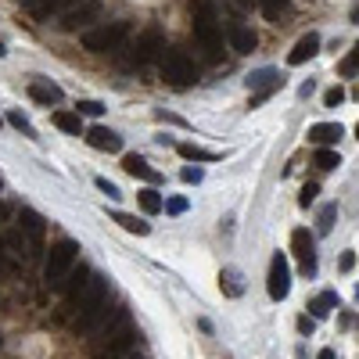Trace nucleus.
<instances>
[{"mask_svg":"<svg viewBox=\"0 0 359 359\" xmlns=\"http://www.w3.org/2000/svg\"><path fill=\"white\" fill-rule=\"evenodd\" d=\"M191 18H194V40L201 44L208 61L223 58V22L216 15L212 0H191Z\"/></svg>","mask_w":359,"mask_h":359,"instance_id":"nucleus-1","label":"nucleus"},{"mask_svg":"<svg viewBox=\"0 0 359 359\" xmlns=\"http://www.w3.org/2000/svg\"><path fill=\"white\" fill-rule=\"evenodd\" d=\"M79 320H76V331L79 334H90L101 320H104V312H108V281L101 277V273H94V277L87 281V287L79 291Z\"/></svg>","mask_w":359,"mask_h":359,"instance_id":"nucleus-2","label":"nucleus"},{"mask_svg":"<svg viewBox=\"0 0 359 359\" xmlns=\"http://www.w3.org/2000/svg\"><path fill=\"white\" fill-rule=\"evenodd\" d=\"M130 33H133L130 22H104L90 33H83V47L94 51V54H115V51H122L126 40H130Z\"/></svg>","mask_w":359,"mask_h":359,"instance_id":"nucleus-3","label":"nucleus"},{"mask_svg":"<svg viewBox=\"0 0 359 359\" xmlns=\"http://www.w3.org/2000/svg\"><path fill=\"white\" fill-rule=\"evenodd\" d=\"M76 256H79V244H76L72 237H61V241L51 244L47 262H44V281H47V287H61V281L69 277Z\"/></svg>","mask_w":359,"mask_h":359,"instance_id":"nucleus-4","label":"nucleus"},{"mask_svg":"<svg viewBox=\"0 0 359 359\" xmlns=\"http://www.w3.org/2000/svg\"><path fill=\"white\" fill-rule=\"evenodd\" d=\"M162 76L173 83L176 90H183V87H191V83L198 79V69H194V61L187 58L183 51L165 47V51H162Z\"/></svg>","mask_w":359,"mask_h":359,"instance_id":"nucleus-5","label":"nucleus"},{"mask_svg":"<svg viewBox=\"0 0 359 359\" xmlns=\"http://www.w3.org/2000/svg\"><path fill=\"white\" fill-rule=\"evenodd\" d=\"M18 230H22V237H26V259L36 262L40 251H44V234H47V226H44V219H40V212L22 208V212H18Z\"/></svg>","mask_w":359,"mask_h":359,"instance_id":"nucleus-6","label":"nucleus"},{"mask_svg":"<svg viewBox=\"0 0 359 359\" xmlns=\"http://www.w3.org/2000/svg\"><path fill=\"white\" fill-rule=\"evenodd\" d=\"M97 18H101V0H79V4H72L65 15H61L58 29L61 33H79V29H87L90 22H97Z\"/></svg>","mask_w":359,"mask_h":359,"instance_id":"nucleus-7","label":"nucleus"},{"mask_svg":"<svg viewBox=\"0 0 359 359\" xmlns=\"http://www.w3.org/2000/svg\"><path fill=\"white\" fill-rule=\"evenodd\" d=\"M165 51V40H162V29H144L140 40L133 44V54H130V65H151L155 58H162Z\"/></svg>","mask_w":359,"mask_h":359,"instance_id":"nucleus-8","label":"nucleus"},{"mask_svg":"<svg viewBox=\"0 0 359 359\" xmlns=\"http://www.w3.org/2000/svg\"><path fill=\"white\" fill-rule=\"evenodd\" d=\"M284 87V76L277 69H259V72H251L248 76V90H251V108L256 104H262L269 94H277Z\"/></svg>","mask_w":359,"mask_h":359,"instance_id":"nucleus-9","label":"nucleus"},{"mask_svg":"<svg viewBox=\"0 0 359 359\" xmlns=\"http://www.w3.org/2000/svg\"><path fill=\"white\" fill-rule=\"evenodd\" d=\"M266 287H269V299L273 302H284L287 294H291V266H287V259L281 256V251L269 259V281H266Z\"/></svg>","mask_w":359,"mask_h":359,"instance_id":"nucleus-10","label":"nucleus"},{"mask_svg":"<svg viewBox=\"0 0 359 359\" xmlns=\"http://www.w3.org/2000/svg\"><path fill=\"white\" fill-rule=\"evenodd\" d=\"M291 248H294V256H299L306 277H316V237L309 234L306 226H299V230L291 234Z\"/></svg>","mask_w":359,"mask_h":359,"instance_id":"nucleus-11","label":"nucleus"},{"mask_svg":"<svg viewBox=\"0 0 359 359\" xmlns=\"http://www.w3.org/2000/svg\"><path fill=\"white\" fill-rule=\"evenodd\" d=\"M72 4H79V0H26V15H33L36 22H47L51 15H58V11H69Z\"/></svg>","mask_w":359,"mask_h":359,"instance_id":"nucleus-12","label":"nucleus"},{"mask_svg":"<svg viewBox=\"0 0 359 359\" xmlns=\"http://www.w3.org/2000/svg\"><path fill=\"white\" fill-rule=\"evenodd\" d=\"M87 144L94 147V151H122V137L115 130H108V126H90Z\"/></svg>","mask_w":359,"mask_h":359,"instance_id":"nucleus-13","label":"nucleus"},{"mask_svg":"<svg viewBox=\"0 0 359 359\" xmlns=\"http://www.w3.org/2000/svg\"><path fill=\"white\" fill-rule=\"evenodd\" d=\"M342 137H345L342 122H316V126H309V144H316V147H331Z\"/></svg>","mask_w":359,"mask_h":359,"instance_id":"nucleus-14","label":"nucleus"},{"mask_svg":"<svg viewBox=\"0 0 359 359\" xmlns=\"http://www.w3.org/2000/svg\"><path fill=\"white\" fill-rule=\"evenodd\" d=\"M226 36H230V47H234L237 54H251L256 51V33H251L248 26H241V22H226Z\"/></svg>","mask_w":359,"mask_h":359,"instance_id":"nucleus-15","label":"nucleus"},{"mask_svg":"<svg viewBox=\"0 0 359 359\" xmlns=\"http://www.w3.org/2000/svg\"><path fill=\"white\" fill-rule=\"evenodd\" d=\"M316 54H320V36H316V33H306V36L299 40V44L291 47L287 65H306V61H309V58H316Z\"/></svg>","mask_w":359,"mask_h":359,"instance_id":"nucleus-16","label":"nucleus"},{"mask_svg":"<svg viewBox=\"0 0 359 359\" xmlns=\"http://www.w3.org/2000/svg\"><path fill=\"white\" fill-rule=\"evenodd\" d=\"M122 169H126L130 176H140V180H147V183H158V180H162V173H158V169H151V165H147L140 155H126V158H122Z\"/></svg>","mask_w":359,"mask_h":359,"instance_id":"nucleus-17","label":"nucleus"},{"mask_svg":"<svg viewBox=\"0 0 359 359\" xmlns=\"http://www.w3.org/2000/svg\"><path fill=\"white\" fill-rule=\"evenodd\" d=\"M90 277H94V269H90V266H79V269L72 273L69 281H61V287H65V299H69V309L76 306V299H79V291L87 287V281H90Z\"/></svg>","mask_w":359,"mask_h":359,"instance_id":"nucleus-18","label":"nucleus"},{"mask_svg":"<svg viewBox=\"0 0 359 359\" xmlns=\"http://www.w3.org/2000/svg\"><path fill=\"white\" fill-rule=\"evenodd\" d=\"M219 287H223L226 299H241V294H244V277H241V269L226 266V269L219 273Z\"/></svg>","mask_w":359,"mask_h":359,"instance_id":"nucleus-19","label":"nucleus"},{"mask_svg":"<svg viewBox=\"0 0 359 359\" xmlns=\"http://www.w3.org/2000/svg\"><path fill=\"white\" fill-rule=\"evenodd\" d=\"M331 309H337V291H320V294L309 302L312 320H324V316H331Z\"/></svg>","mask_w":359,"mask_h":359,"instance_id":"nucleus-20","label":"nucleus"},{"mask_svg":"<svg viewBox=\"0 0 359 359\" xmlns=\"http://www.w3.org/2000/svg\"><path fill=\"white\" fill-rule=\"evenodd\" d=\"M29 97L40 101V104H58L61 101V87H54V83H29Z\"/></svg>","mask_w":359,"mask_h":359,"instance_id":"nucleus-21","label":"nucleus"},{"mask_svg":"<svg viewBox=\"0 0 359 359\" xmlns=\"http://www.w3.org/2000/svg\"><path fill=\"white\" fill-rule=\"evenodd\" d=\"M54 126L58 130H65V133H83V115L79 112H54Z\"/></svg>","mask_w":359,"mask_h":359,"instance_id":"nucleus-22","label":"nucleus"},{"mask_svg":"<svg viewBox=\"0 0 359 359\" xmlns=\"http://www.w3.org/2000/svg\"><path fill=\"white\" fill-rule=\"evenodd\" d=\"M112 219L122 226V230H130V234H137V237H144V234H151V226L147 223H140L137 216H126V212H112Z\"/></svg>","mask_w":359,"mask_h":359,"instance_id":"nucleus-23","label":"nucleus"},{"mask_svg":"<svg viewBox=\"0 0 359 359\" xmlns=\"http://www.w3.org/2000/svg\"><path fill=\"white\" fill-rule=\"evenodd\" d=\"M176 151H180L187 162H216V158H219L216 151H205V147H198V144H180Z\"/></svg>","mask_w":359,"mask_h":359,"instance_id":"nucleus-24","label":"nucleus"},{"mask_svg":"<svg viewBox=\"0 0 359 359\" xmlns=\"http://www.w3.org/2000/svg\"><path fill=\"white\" fill-rule=\"evenodd\" d=\"M162 205H165V198L155 191V187H147V191H140V208L147 216H155V212H162Z\"/></svg>","mask_w":359,"mask_h":359,"instance_id":"nucleus-25","label":"nucleus"},{"mask_svg":"<svg viewBox=\"0 0 359 359\" xmlns=\"http://www.w3.org/2000/svg\"><path fill=\"white\" fill-rule=\"evenodd\" d=\"M334 219H337V205H324L320 208V216H316V234H331L334 230Z\"/></svg>","mask_w":359,"mask_h":359,"instance_id":"nucleus-26","label":"nucleus"},{"mask_svg":"<svg viewBox=\"0 0 359 359\" xmlns=\"http://www.w3.org/2000/svg\"><path fill=\"white\" fill-rule=\"evenodd\" d=\"M312 162H316V169H324V173H331V169H337V165H342V155H337V151H331V147H320V151L312 155Z\"/></svg>","mask_w":359,"mask_h":359,"instance_id":"nucleus-27","label":"nucleus"},{"mask_svg":"<svg viewBox=\"0 0 359 359\" xmlns=\"http://www.w3.org/2000/svg\"><path fill=\"white\" fill-rule=\"evenodd\" d=\"M259 8H262V15L269 18V22H277V18L287 11V0H259Z\"/></svg>","mask_w":359,"mask_h":359,"instance_id":"nucleus-28","label":"nucleus"},{"mask_svg":"<svg viewBox=\"0 0 359 359\" xmlns=\"http://www.w3.org/2000/svg\"><path fill=\"white\" fill-rule=\"evenodd\" d=\"M76 108H79V115H90V119L104 115V104H101V101H79Z\"/></svg>","mask_w":359,"mask_h":359,"instance_id":"nucleus-29","label":"nucleus"},{"mask_svg":"<svg viewBox=\"0 0 359 359\" xmlns=\"http://www.w3.org/2000/svg\"><path fill=\"white\" fill-rule=\"evenodd\" d=\"M94 183H97V191H104V194H108L112 201H119V198H122V191H119V187H115V183H112L108 176H97Z\"/></svg>","mask_w":359,"mask_h":359,"instance_id":"nucleus-30","label":"nucleus"},{"mask_svg":"<svg viewBox=\"0 0 359 359\" xmlns=\"http://www.w3.org/2000/svg\"><path fill=\"white\" fill-rule=\"evenodd\" d=\"M356 72H359V44H356L352 54L342 61V76H356Z\"/></svg>","mask_w":359,"mask_h":359,"instance_id":"nucleus-31","label":"nucleus"},{"mask_svg":"<svg viewBox=\"0 0 359 359\" xmlns=\"http://www.w3.org/2000/svg\"><path fill=\"white\" fill-rule=\"evenodd\" d=\"M8 122L15 126V130H22L26 137H33V126H29V119H26L22 112H11V115H8Z\"/></svg>","mask_w":359,"mask_h":359,"instance_id":"nucleus-32","label":"nucleus"},{"mask_svg":"<svg viewBox=\"0 0 359 359\" xmlns=\"http://www.w3.org/2000/svg\"><path fill=\"white\" fill-rule=\"evenodd\" d=\"M342 101H345V87H331V90L324 94V104H327V108H337Z\"/></svg>","mask_w":359,"mask_h":359,"instance_id":"nucleus-33","label":"nucleus"},{"mask_svg":"<svg viewBox=\"0 0 359 359\" xmlns=\"http://www.w3.org/2000/svg\"><path fill=\"white\" fill-rule=\"evenodd\" d=\"M162 208H165L169 216H183V212H187V198H169Z\"/></svg>","mask_w":359,"mask_h":359,"instance_id":"nucleus-34","label":"nucleus"},{"mask_svg":"<svg viewBox=\"0 0 359 359\" xmlns=\"http://www.w3.org/2000/svg\"><path fill=\"white\" fill-rule=\"evenodd\" d=\"M316 194H320V187H316V183H306V187H302V198H299V205H302V208H309V205L316 201Z\"/></svg>","mask_w":359,"mask_h":359,"instance_id":"nucleus-35","label":"nucleus"},{"mask_svg":"<svg viewBox=\"0 0 359 359\" xmlns=\"http://www.w3.org/2000/svg\"><path fill=\"white\" fill-rule=\"evenodd\" d=\"M180 180H183V183H201V180H205V173H201L198 165H187L183 173H180Z\"/></svg>","mask_w":359,"mask_h":359,"instance_id":"nucleus-36","label":"nucleus"},{"mask_svg":"<svg viewBox=\"0 0 359 359\" xmlns=\"http://www.w3.org/2000/svg\"><path fill=\"white\" fill-rule=\"evenodd\" d=\"M0 273H15V259L8 256V244L0 241Z\"/></svg>","mask_w":359,"mask_h":359,"instance_id":"nucleus-37","label":"nucleus"},{"mask_svg":"<svg viewBox=\"0 0 359 359\" xmlns=\"http://www.w3.org/2000/svg\"><path fill=\"white\" fill-rule=\"evenodd\" d=\"M299 331H302V334H312V331H316V320H312V316H299Z\"/></svg>","mask_w":359,"mask_h":359,"instance_id":"nucleus-38","label":"nucleus"},{"mask_svg":"<svg viewBox=\"0 0 359 359\" xmlns=\"http://www.w3.org/2000/svg\"><path fill=\"white\" fill-rule=\"evenodd\" d=\"M356 266V256H352V251H345V256H342V269H352Z\"/></svg>","mask_w":359,"mask_h":359,"instance_id":"nucleus-39","label":"nucleus"},{"mask_svg":"<svg viewBox=\"0 0 359 359\" xmlns=\"http://www.w3.org/2000/svg\"><path fill=\"white\" fill-rule=\"evenodd\" d=\"M349 22H352V26H359V0H356L352 11H349Z\"/></svg>","mask_w":359,"mask_h":359,"instance_id":"nucleus-40","label":"nucleus"},{"mask_svg":"<svg viewBox=\"0 0 359 359\" xmlns=\"http://www.w3.org/2000/svg\"><path fill=\"white\" fill-rule=\"evenodd\" d=\"M320 359H334V352H331V349H324V352H320Z\"/></svg>","mask_w":359,"mask_h":359,"instance_id":"nucleus-41","label":"nucleus"},{"mask_svg":"<svg viewBox=\"0 0 359 359\" xmlns=\"http://www.w3.org/2000/svg\"><path fill=\"white\" fill-rule=\"evenodd\" d=\"M0 219H8V208L4 205H0Z\"/></svg>","mask_w":359,"mask_h":359,"instance_id":"nucleus-42","label":"nucleus"},{"mask_svg":"<svg viewBox=\"0 0 359 359\" xmlns=\"http://www.w3.org/2000/svg\"><path fill=\"white\" fill-rule=\"evenodd\" d=\"M4 54H8V47H4V44H0V58H4Z\"/></svg>","mask_w":359,"mask_h":359,"instance_id":"nucleus-43","label":"nucleus"},{"mask_svg":"<svg viewBox=\"0 0 359 359\" xmlns=\"http://www.w3.org/2000/svg\"><path fill=\"white\" fill-rule=\"evenodd\" d=\"M356 302H359V284H356Z\"/></svg>","mask_w":359,"mask_h":359,"instance_id":"nucleus-44","label":"nucleus"},{"mask_svg":"<svg viewBox=\"0 0 359 359\" xmlns=\"http://www.w3.org/2000/svg\"><path fill=\"white\" fill-rule=\"evenodd\" d=\"M356 140H359V122H356Z\"/></svg>","mask_w":359,"mask_h":359,"instance_id":"nucleus-45","label":"nucleus"},{"mask_svg":"<svg viewBox=\"0 0 359 359\" xmlns=\"http://www.w3.org/2000/svg\"><path fill=\"white\" fill-rule=\"evenodd\" d=\"M126 359H140V356H126Z\"/></svg>","mask_w":359,"mask_h":359,"instance_id":"nucleus-46","label":"nucleus"},{"mask_svg":"<svg viewBox=\"0 0 359 359\" xmlns=\"http://www.w3.org/2000/svg\"><path fill=\"white\" fill-rule=\"evenodd\" d=\"M0 187H4V176H0Z\"/></svg>","mask_w":359,"mask_h":359,"instance_id":"nucleus-47","label":"nucleus"},{"mask_svg":"<svg viewBox=\"0 0 359 359\" xmlns=\"http://www.w3.org/2000/svg\"><path fill=\"white\" fill-rule=\"evenodd\" d=\"M0 345H4V337H0Z\"/></svg>","mask_w":359,"mask_h":359,"instance_id":"nucleus-48","label":"nucleus"}]
</instances>
